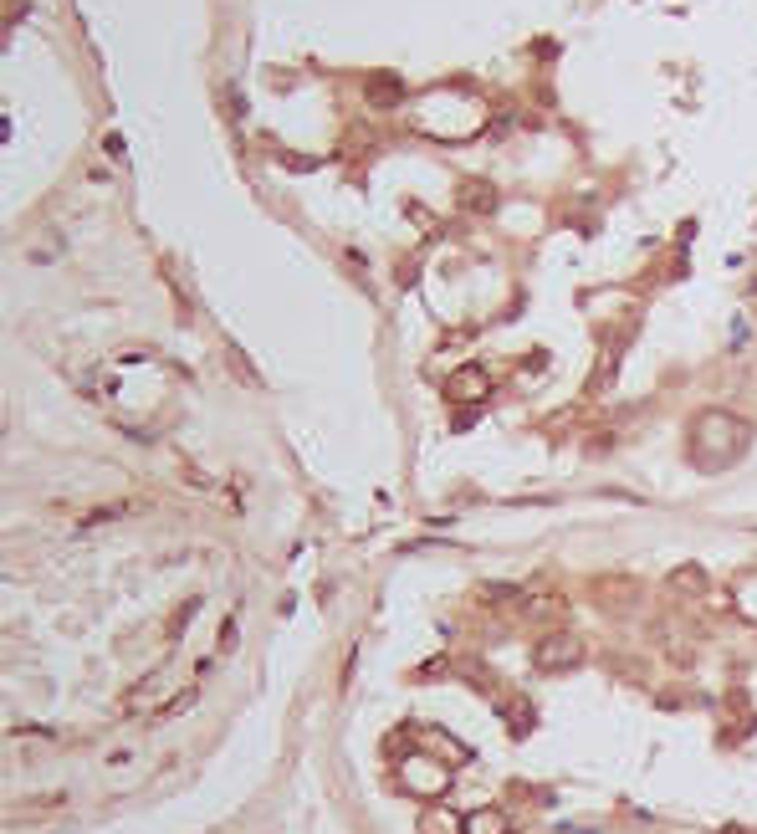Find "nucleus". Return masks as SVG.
Here are the masks:
<instances>
[{"instance_id": "f257e3e1", "label": "nucleus", "mask_w": 757, "mask_h": 834, "mask_svg": "<svg viewBox=\"0 0 757 834\" xmlns=\"http://www.w3.org/2000/svg\"><path fill=\"white\" fill-rule=\"evenodd\" d=\"M691 446H696V456H706V466H727L747 446V425L732 420V415H722V410H711V415H701Z\"/></svg>"}, {"instance_id": "f03ea898", "label": "nucleus", "mask_w": 757, "mask_h": 834, "mask_svg": "<svg viewBox=\"0 0 757 834\" xmlns=\"http://www.w3.org/2000/svg\"><path fill=\"white\" fill-rule=\"evenodd\" d=\"M578 661H584V640L558 630V635H543L538 645H532V666L538 671H573Z\"/></svg>"}, {"instance_id": "7ed1b4c3", "label": "nucleus", "mask_w": 757, "mask_h": 834, "mask_svg": "<svg viewBox=\"0 0 757 834\" xmlns=\"http://www.w3.org/2000/svg\"><path fill=\"white\" fill-rule=\"evenodd\" d=\"M497 200H502L497 185H492V180H476V174L456 185V210H461V215H492Z\"/></svg>"}, {"instance_id": "20e7f679", "label": "nucleus", "mask_w": 757, "mask_h": 834, "mask_svg": "<svg viewBox=\"0 0 757 834\" xmlns=\"http://www.w3.org/2000/svg\"><path fill=\"white\" fill-rule=\"evenodd\" d=\"M164 686H169V671H149L139 686H128L123 707H128V712H149V707H154V696H159Z\"/></svg>"}, {"instance_id": "39448f33", "label": "nucleus", "mask_w": 757, "mask_h": 834, "mask_svg": "<svg viewBox=\"0 0 757 834\" xmlns=\"http://www.w3.org/2000/svg\"><path fill=\"white\" fill-rule=\"evenodd\" d=\"M399 98H405V82H399L394 72H379V77H369V103H374V108H394Z\"/></svg>"}, {"instance_id": "423d86ee", "label": "nucleus", "mask_w": 757, "mask_h": 834, "mask_svg": "<svg viewBox=\"0 0 757 834\" xmlns=\"http://www.w3.org/2000/svg\"><path fill=\"white\" fill-rule=\"evenodd\" d=\"M486 394V374L481 369H461L456 384H451V400H481Z\"/></svg>"}, {"instance_id": "0eeeda50", "label": "nucleus", "mask_w": 757, "mask_h": 834, "mask_svg": "<svg viewBox=\"0 0 757 834\" xmlns=\"http://www.w3.org/2000/svg\"><path fill=\"white\" fill-rule=\"evenodd\" d=\"M466 834H507V814L502 809H481L466 819Z\"/></svg>"}, {"instance_id": "6e6552de", "label": "nucleus", "mask_w": 757, "mask_h": 834, "mask_svg": "<svg viewBox=\"0 0 757 834\" xmlns=\"http://www.w3.org/2000/svg\"><path fill=\"white\" fill-rule=\"evenodd\" d=\"M425 834H461L456 814H425Z\"/></svg>"}]
</instances>
